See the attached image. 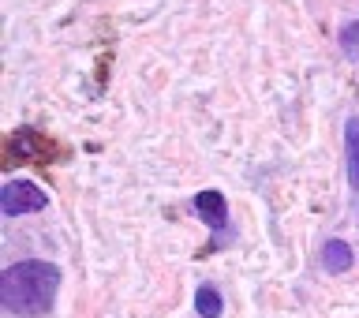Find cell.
I'll return each mask as SVG.
<instances>
[{
    "instance_id": "1",
    "label": "cell",
    "mask_w": 359,
    "mask_h": 318,
    "mask_svg": "<svg viewBox=\"0 0 359 318\" xmlns=\"http://www.w3.org/2000/svg\"><path fill=\"white\" fill-rule=\"evenodd\" d=\"M56 289H60V270L45 258H27L4 270L0 277V303L8 314H22V318H38L53 311Z\"/></svg>"
},
{
    "instance_id": "2",
    "label": "cell",
    "mask_w": 359,
    "mask_h": 318,
    "mask_svg": "<svg viewBox=\"0 0 359 318\" xmlns=\"http://www.w3.org/2000/svg\"><path fill=\"white\" fill-rule=\"evenodd\" d=\"M4 165H15V161H53L56 154H60V146H56L49 135L34 131V128H19L11 131L4 139Z\"/></svg>"
},
{
    "instance_id": "3",
    "label": "cell",
    "mask_w": 359,
    "mask_h": 318,
    "mask_svg": "<svg viewBox=\"0 0 359 318\" xmlns=\"http://www.w3.org/2000/svg\"><path fill=\"white\" fill-rule=\"evenodd\" d=\"M49 206V195L30 184V180H8L4 187H0V210H4V218H22V213H38Z\"/></svg>"
},
{
    "instance_id": "4",
    "label": "cell",
    "mask_w": 359,
    "mask_h": 318,
    "mask_svg": "<svg viewBox=\"0 0 359 318\" xmlns=\"http://www.w3.org/2000/svg\"><path fill=\"white\" fill-rule=\"evenodd\" d=\"M195 210H198V218L206 221L213 232H221L224 225H229V202H224L221 191H198V195H195Z\"/></svg>"
},
{
    "instance_id": "5",
    "label": "cell",
    "mask_w": 359,
    "mask_h": 318,
    "mask_svg": "<svg viewBox=\"0 0 359 318\" xmlns=\"http://www.w3.org/2000/svg\"><path fill=\"white\" fill-rule=\"evenodd\" d=\"M322 263H325V274H348L352 263H355V255H352V247H348L344 240H325Z\"/></svg>"
},
{
    "instance_id": "6",
    "label": "cell",
    "mask_w": 359,
    "mask_h": 318,
    "mask_svg": "<svg viewBox=\"0 0 359 318\" xmlns=\"http://www.w3.org/2000/svg\"><path fill=\"white\" fill-rule=\"evenodd\" d=\"M344 154H348V184L359 187V117L344 124Z\"/></svg>"
},
{
    "instance_id": "7",
    "label": "cell",
    "mask_w": 359,
    "mask_h": 318,
    "mask_svg": "<svg viewBox=\"0 0 359 318\" xmlns=\"http://www.w3.org/2000/svg\"><path fill=\"white\" fill-rule=\"evenodd\" d=\"M195 311H198L202 318H221V311H224L221 292L213 289V285H202V289L195 292Z\"/></svg>"
},
{
    "instance_id": "8",
    "label": "cell",
    "mask_w": 359,
    "mask_h": 318,
    "mask_svg": "<svg viewBox=\"0 0 359 318\" xmlns=\"http://www.w3.org/2000/svg\"><path fill=\"white\" fill-rule=\"evenodd\" d=\"M341 45H344V53H355L359 49V19L348 22V27L341 30Z\"/></svg>"
}]
</instances>
